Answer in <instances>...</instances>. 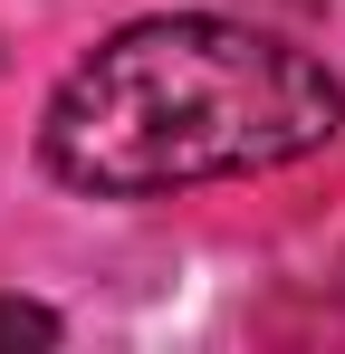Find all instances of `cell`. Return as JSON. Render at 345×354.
Returning <instances> with one entry per match:
<instances>
[{"instance_id":"6da1fadb","label":"cell","mask_w":345,"mask_h":354,"mask_svg":"<svg viewBox=\"0 0 345 354\" xmlns=\"http://www.w3.org/2000/svg\"><path fill=\"white\" fill-rule=\"evenodd\" d=\"M345 134V77L259 19L154 10L106 29L39 115L48 182L87 201H163L192 182L307 163Z\"/></svg>"},{"instance_id":"7a4b0ae2","label":"cell","mask_w":345,"mask_h":354,"mask_svg":"<svg viewBox=\"0 0 345 354\" xmlns=\"http://www.w3.org/2000/svg\"><path fill=\"white\" fill-rule=\"evenodd\" d=\"M0 335H29V345H57L67 326H57L48 306H29V297H0Z\"/></svg>"}]
</instances>
